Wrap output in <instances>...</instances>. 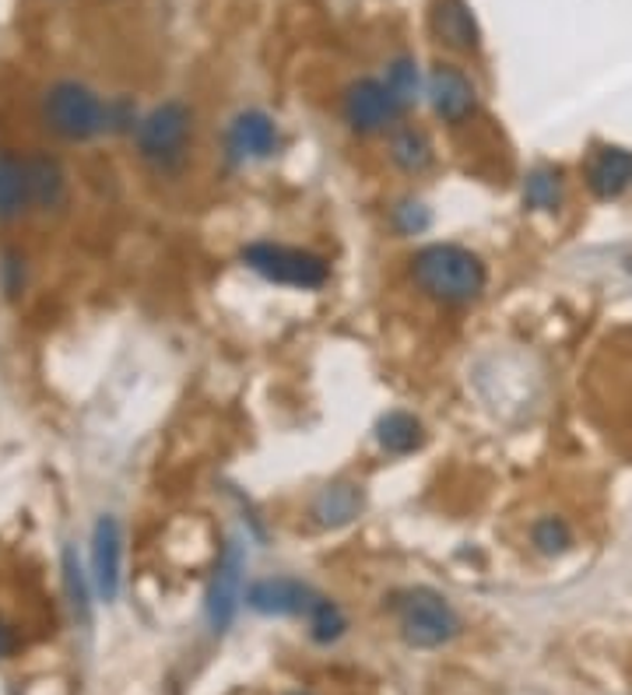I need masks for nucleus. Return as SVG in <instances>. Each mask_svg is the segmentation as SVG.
Wrapping results in <instances>:
<instances>
[{"mask_svg": "<svg viewBox=\"0 0 632 695\" xmlns=\"http://www.w3.org/2000/svg\"><path fill=\"white\" fill-rule=\"evenodd\" d=\"M243 569H246L243 545L229 541L218 559L215 579H211V587H207V618L218 633L229 629V621L236 618V608L243 600Z\"/></svg>", "mask_w": 632, "mask_h": 695, "instance_id": "6e6552de", "label": "nucleus"}, {"mask_svg": "<svg viewBox=\"0 0 632 695\" xmlns=\"http://www.w3.org/2000/svg\"><path fill=\"white\" fill-rule=\"evenodd\" d=\"M310 633L317 643H334L341 633H344V615L334 600H323L317 597L313 608H310Z\"/></svg>", "mask_w": 632, "mask_h": 695, "instance_id": "412c9836", "label": "nucleus"}, {"mask_svg": "<svg viewBox=\"0 0 632 695\" xmlns=\"http://www.w3.org/2000/svg\"><path fill=\"white\" fill-rule=\"evenodd\" d=\"M387 85L397 99H401L405 106L411 99H418V88H421V75H418V63L411 57H397L390 67H387Z\"/></svg>", "mask_w": 632, "mask_h": 695, "instance_id": "4be33fe9", "label": "nucleus"}, {"mask_svg": "<svg viewBox=\"0 0 632 695\" xmlns=\"http://www.w3.org/2000/svg\"><path fill=\"white\" fill-rule=\"evenodd\" d=\"M362 513V489L351 481H334L313 499V520L320 527H344Z\"/></svg>", "mask_w": 632, "mask_h": 695, "instance_id": "2eb2a0df", "label": "nucleus"}, {"mask_svg": "<svg viewBox=\"0 0 632 695\" xmlns=\"http://www.w3.org/2000/svg\"><path fill=\"white\" fill-rule=\"evenodd\" d=\"M194 134V112L183 102H162L137 124V151L158 173L176 169Z\"/></svg>", "mask_w": 632, "mask_h": 695, "instance_id": "7ed1b4c3", "label": "nucleus"}, {"mask_svg": "<svg viewBox=\"0 0 632 695\" xmlns=\"http://www.w3.org/2000/svg\"><path fill=\"white\" fill-rule=\"evenodd\" d=\"M558 197H562L558 173L537 169V173H531V176H527V187H524V200H527V207H537V212H552V207H558Z\"/></svg>", "mask_w": 632, "mask_h": 695, "instance_id": "aec40b11", "label": "nucleus"}, {"mask_svg": "<svg viewBox=\"0 0 632 695\" xmlns=\"http://www.w3.org/2000/svg\"><path fill=\"white\" fill-rule=\"evenodd\" d=\"M243 264L256 271L274 285H292V288H320L327 282V261L310 249L299 246H281V243H253L243 249Z\"/></svg>", "mask_w": 632, "mask_h": 695, "instance_id": "39448f33", "label": "nucleus"}, {"mask_svg": "<svg viewBox=\"0 0 632 695\" xmlns=\"http://www.w3.org/2000/svg\"><path fill=\"white\" fill-rule=\"evenodd\" d=\"M295 695H307V692H295Z\"/></svg>", "mask_w": 632, "mask_h": 695, "instance_id": "a878e982", "label": "nucleus"}, {"mask_svg": "<svg viewBox=\"0 0 632 695\" xmlns=\"http://www.w3.org/2000/svg\"><path fill=\"white\" fill-rule=\"evenodd\" d=\"M344 124L356 134H380L397 124L405 112V102L393 96L390 85L380 78H356L341 91Z\"/></svg>", "mask_w": 632, "mask_h": 695, "instance_id": "423d86ee", "label": "nucleus"}, {"mask_svg": "<svg viewBox=\"0 0 632 695\" xmlns=\"http://www.w3.org/2000/svg\"><path fill=\"white\" fill-rule=\"evenodd\" d=\"M421 439H426V432H421V422L415 419V414L408 411H390L380 419L377 425V443L387 450V453H411L421 447Z\"/></svg>", "mask_w": 632, "mask_h": 695, "instance_id": "f3484780", "label": "nucleus"}, {"mask_svg": "<svg viewBox=\"0 0 632 695\" xmlns=\"http://www.w3.org/2000/svg\"><path fill=\"white\" fill-rule=\"evenodd\" d=\"M120 555H124L120 523L113 517H103L96 530H91V576H96V587L106 600H113L116 590H120Z\"/></svg>", "mask_w": 632, "mask_h": 695, "instance_id": "9d476101", "label": "nucleus"}, {"mask_svg": "<svg viewBox=\"0 0 632 695\" xmlns=\"http://www.w3.org/2000/svg\"><path fill=\"white\" fill-rule=\"evenodd\" d=\"M21 166H26V194L32 207L50 212L64 200V169L54 155H32Z\"/></svg>", "mask_w": 632, "mask_h": 695, "instance_id": "4468645a", "label": "nucleus"}, {"mask_svg": "<svg viewBox=\"0 0 632 695\" xmlns=\"http://www.w3.org/2000/svg\"><path fill=\"white\" fill-rule=\"evenodd\" d=\"M42 120L64 141H91L109 127V106L81 81H57L42 96Z\"/></svg>", "mask_w": 632, "mask_h": 695, "instance_id": "f03ea898", "label": "nucleus"}, {"mask_svg": "<svg viewBox=\"0 0 632 695\" xmlns=\"http://www.w3.org/2000/svg\"><path fill=\"white\" fill-rule=\"evenodd\" d=\"M405 215V222H401V228L405 232H418L421 225H426L429 218H426V212H421V204H401V207H397V218H401Z\"/></svg>", "mask_w": 632, "mask_h": 695, "instance_id": "b1692460", "label": "nucleus"}, {"mask_svg": "<svg viewBox=\"0 0 632 695\" xmlns=\"http://www.w3.org/2000/svg\"><path fill=\"white\" fill-rule=\"evenodd\" d=\"M587 187L601 200H615L632 187V151L601 148L587 169Z\"/></svg>", "mask_w": 632, "mask_h": 695, "instance_id": "ddd939ff", "label": "nucleus"}, {"mask_svg": "<svg viewBox=\"0 0 632 695\" xmlns=\"http://www.w3.org/2000/svg\"><path fill=\"white\" fill-rule=\"evenodd\" d=\"M531 538L537 545V551L545 555H562L570 545H573V530L562 517H542L534 527H531Z\"/></svg>", "mask_w": 632, "mask_h": 695, "instance_id": "6ab92c4d", "label": "nucleus"}, {"mask_svg": "<svg viewBox=\"0 0 632 695\" xmlns=\"http://www.w3.org/2000/svg\"><path fill=\"white\" fill-rule=\"evenodd\" d=\"M11 650V633L4 629V625H0V657H4Z\"/></svg>", "mask_w": 632, "mask_h": 695, "instance_id": "393cba45", "label": "nucleus"}, {"mask_svg": "<svg viewBox=\"0 0 632 695\" xmlns=\"http://www.w3.org/2000/svg\"><path fill=\"white\" fill-rule=\"evenodd\" d=\"M29 204L26 194V166L0 151V218H14Z\"/></svg>", "mask_w": 632, "mask_h": 695, "instance_id": "a211bd4d", "label": "nucleus"}, {"mask_svg": "<svg viewBox=\"0 0 632 695\" xmlns=\"http://www.w3.org/2000/svg\"><path fill=\"white\" fill-rule=\"evenodd\" d=\"M317 594L299 579H261L246 594V605L264 615H310Z\"/></svg>", "mask_w": 632, "mask_h": 695, "instance_id": "9b49d317", "label": "nucleus"}, {"mask_svg": "<svg viewBox=\"0 0 632 695\" xmlns=\"http://www.w3.org/2000/svg\"><path fill=\"white\" fill-rule=\"evenodd\" d=\"M390 161L408 176H421L432 169L436 151L429 134L421 127H393L390 134Z\"/></svg>", "mask_w": 632, "mask_h": 695, "instance_id": "dca6fc26", "label": "nucleus"}, {"mask_svg": "<svg viewBox=\"0 0 632 695\" xmlns=\"http://www.w3.org/2000/svg\"><path fill=\"white\" fill-rule=\"evenodd\" d=\"M397 621H401V636L411 646H418V650H432V646L450 643L460 629L447 597H439L436 590L426 587L401 594V600H397Z\"/></svg>", "mask_w": 632, "mask_h": 695, "instance_id": "20e7f679", "label": "nucleus"}, {"mask_svg": "<svg viewBox=\"0 0 632 695\" xmlns=\"http://www.w3.org/2000/svg\"><path fill=\"white\" fill-rule=\"evenodd\" d=\"M426 96H429L432 112L450 127L467 124L471 120V112L478 109V88L454 63H436L432 67V75L426 81Z\"/></svg>", "mask_w": 632, "mask_h": 695, "instance_id": "0eeeda50", "label": "nucleus"}, {"mask_svg": "<svg viewBox=\"0 0 632 695\" xmlns=\"http://www.w3.org/2000/svg\"><path fill=\"white\" fill-rule=\"evenodd\" d=\"M64 576H67V590H70V605L75 611L88 615V594H85V579H81V566L75 559V551L64 555Z\"/></svg>", "mask_w": 632, "mask_h": 695, "instance_id": "5701e85b", "label": "nucleus"}, {"mask_svg": "<svg viewBox=\"0 0 632 695\" xmlns=\"http://www.w3.org/2000/svg\"><path fill=\"white\" fill-rule=\"evenodd\" d=\"M429 29L436 42H443L454 53H478L482 50V29L467 0H436L429 11Z\"/></svg>", "mask_w": 632, "mask_h": 695, "instance_id": "1a4fd4ad", "label": "nucleus"}, {"mask_svg": "<svg viewBox=\"0 0 632 695\" xmlns=\"http://www.w3.org/2000/svg\"><path fill=\"white\" fill-rule=\"evenodd\" d=\"M229 148L240 158H271L278 151V124L261 109H246L229 127Z\"/></svg>", "mask_w": 632, "mask_h": 695, "instance_id": "f8f14e48", "label": "nucleus"}, {"mask_svg": "<svg viewBox=\"0 0 632 695\" xmlns=\"http://www.w3.org/2000/svg\"><path fill=\"white\" fill-rule=\"evenodd\" d=\"M411 277L415 285L443 306H464L485 292V264L478 253L454 246V243H432L418 249L411 257Z\"/></svg>", "mask_w": 632, "mask_h": 695, "instance_id": "f257e3e1", "label": "nucleus"}]
</instances>
